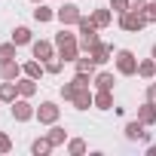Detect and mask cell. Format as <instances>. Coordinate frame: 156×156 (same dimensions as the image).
Segmentation results:
<instances>
[{"label":"cell","mask_w":156,"mask_h":156,"mask_svg":"<svg viewBox=\"0 0 156 156\" xmlns=\"http://www.w3.org/2000/svg\"><path fill=\"white\" fill-rule=\"evenodd\" d=\"M61 98L70 101L76 110H89V107H95V95L89 92V86H86V89H76L73 83H64V86H61Z\"/></svg>","instance_id":"obj_1"},{"label":"cell","mask_w":156,"mask_h":156,"mask_svg":"<svg viewBox=\"0 0 156 156\" xmlns=\"http://www.w3.org/2000/svg\"><path fill=\"white\" fill-rule=\"evenodd\" d=\"M55 49H58V55L64 61H76L80 58V40L73 34H67L64 28H61V34H55Z\"/></svg>","instance_id":"obj_2"},{"label":"cell","mask_w":156,"mask_h":156,"mask_svg":"<svg viewBox=\"0 0 156 156\" xmlns=\"http://www.w3.org/2000/svg\"><path fill=\"white\" fill-rule=\"evenodd\" d=\"M76 28H80V49H86V52H89L95 43H101V40H98V25H95L92 19H86V16H83L80 22H76Z\"/></svg>","instance_id":"obj_3"},{"label":"cell","mask_w":156,"mask_h":156,"mask_svg":"<svg viewBox=\"0 0 156 156\" xmlns=\"http://www.w3.org/2000/svg\"><path fill=\"white\" fill-rule=\"evenodd\" d=\"M119 28H122V31H132V34L144 31V28H147L144 9H126V12H119Z\"/></svg>","instance_id":"obj_4"},{"label":"cell","mask_w":156,"mask_h":156,"mask_svg":"<svg viewBox=\"0 0 156 156\" xmlns=\"http://www.w3.org/2000/svg\"><path fill=\"white\" fill-rule=\"evenodd\" d=\"M116 70H119L122 76H132V73H138V58H135L129 49H119V52H116Z\"/></svg>","instance_id":"obj_5"},{"label":"cell","mask_w":156,"mask_h":156,"mask_svg":"<svg viewBox=\"0 0 156 156\" xmlns=\"http://www.w3.org/2000/svg\"><path fill=\"white\" fill-rule=\"evenodd\" d=\"M55 19L67 28V25H76V22H80V19H83V12H80V6H76V3H64V6H58V9H55Z\"/></svg>","instance_id":"obj_6"},{"label":"cell","mask_w":156,"mask_h":156,"mask_svg":"<svg viewBox=\"0 0 156 156\" xmlns=\"http://www.w3.org/2000/svg\"><path fill=\"white\" fill-rule=\"evenodd\" d=\"M37 116V110L31 107V101L28 98H19V101H12V119H19V122H28V119H34Z\"/></svg>","instance_id":"obj_7"},{"label":"cell","mask_w":156,"mask_h":156,"mask_svg":"<svg viewBox=\"0 0 156 156\" xmlns=\"http://www.w3.org/2000/svg\"><path fill=\"white\" fill-rule=\"evenodd\" d=\"M58 113H61V107H58V104H52V101H43V104L37 107V119H40L43 126L58 122Z\"/></svg>","instance_id":"obj_8"},{"label":"cell","mask_w":156,"mask_h":156,"mask_svg":"<svg viewBox=\"0 0 156 156\" xmlns=\"http://www.w3.org/2000/svg\"><path fill=\"white\" fill-rule=\"evenodd\" d=\"M25 70H22V64L12 58V61H0V80H19Z\"/></svg>","instance_id":"obj_9"},{"label":"cell","mask_w":156,"mask_h":156,"mask_svg":"<svg viewBox=\"0 0 156 156\" xmlns=\"http://www.w3.org/2000/svg\"><path fill=\"white\" fill-rule=\"evenodd\" d=\"M31 52H34V58H37V61H49V58L55 55V46H52L49 40H37V43L31 46Z\"/></svg>","instance_id":"obj_10"},{"label":"cell","mask_w":156,"mask_h":156,"mask_svg":"<svg viewBox=\"0 0 156 156\" xmlns=\"http://www.w3.org/2000/svg\"><path fill=\"white\" fill-rule=\"evenodd\" d=\"M110 55H113V46H107V43H95V46L89 49V58H92L95 64H104V61H110Z\"/></svg>","instance_id":"obj_11"},{"label":"cell","mask_w":156,"mask_h":156,"mask_svg":"<svg viewBox=\"0 0 156 156\" xmlns=\"http://www.w3.org/2000/svg\"><path fill=\"white\" fill-rule=\"evenodd\" d=\"M126 138H129V141H147V138H150V132H144V122H141V119H135V122H129V126H126Z\"/></svg>","instance_id":"obj_12"},{"label":"cell","mask_w":156,"mask_h":156,"mask_svg":"<svg viewBox=\"0 0 156 156\" xmlns=\"http://www.w3.org/2000/svg\"><path fill=\"white\" fill-rule=\"evenodd\" d=\"M138 119H141L144 126H156V104H153V101H144V104L138 107Z\"/></svg>","instance_id":"obj_13"},{"label":"cell","mask_w":156,"mask_h":156,"mask_svg":"<svg viewBox=\"0 0 156 156\" xmlns=\"http://www.w3.org/2000/svg\"><path fill=\"white\" fill-rule=\"evenodd\" d=\"M16 95H19V83L16 80H3L0 83V101H16Z\"/></svg>","instance_id":"obj_14"},{"label":"cell","mask_w":156,"mask_h":156,"mask_svg":"<svg viewBox=\"0 0 156 156\" xmlns=\"http://www.w3.org/2000/svg\"><path fill=\"white\" fill-rule=\"evenodd\" d=\"M138 76H144V80H156V58H147L138 64Z\"/></svg>","instance_id":"obj_15"},{"label":"cell","mask_w":156,"mask_h":156,"mask_svg":"<svg viewBox=\"0 0 156 156\" xmlns=\"http://www.w3.org/2000/svg\"><path fill=\"white\" fill-rule=\"evenodd\" d=\"M95 107H98V110H110V107H113V95H110L107 89H98V92H95Z\"/></svg>","instance_id":"obj_16"},{"label":"cell","mask_w":156,"mask_h":156,"mask_svg":"<svg viewBox=\"0 0 156 156\" xmlns=\"http://www.w3.org/2000/svg\"><path fill=\"white\" fill-rule=\"evenodd\" d=\"M37 92V80H34V76H25V80H19V95L22 98H31Z\"/></svg>","instance_id":"obj_17"},{"label":"cell","mask_w":156,"mask_h":156,"mask_svg":"<svg viewBox=\"0 0 156 156\" xmlns=\"http://www.w3.org/2000/svg\"><path fill=\"white\" fill-rule=\"evenodd\" d=\"M22 70H25V76H34V80H40V76H43V70H46V64L34 58V61H28V64H25Z\"/></svg>","instance_id":"obj_18"},{"label":"cell","mask_w":156,"mask_h":156,"mask_svg":"<svg viewBox=\"0 0 156 156\" xmlns=\"http://www.w3.org/2000/svg\"><path fill=\"white\" fill-rule=\"evenodd\" d=\"M46 138L52 141V147H61V144L67 141V132H64L61 126H55V122H52V129H49V135H46Z\"/></svg>","instance_id":"obj_19"},{"label":"cell","mask_w":156,"mask_h":156,"mask_svg":"<svg viewBox=\"0 0 156 156\" xmlns=\"http://www.w3.org/2000/svg\"><path fill=\"white\" fill-rule=\"evenodd\" d=\"M89 19H92V22H95L98 28H107V25L113 22V16H110V9H95V12H92Z\"/></svg>","instance_id":"obj_20"},{"label":"cell","mask_w":156,"mask_h":156,"mask_svg":"<svg viewBox=\"0 0 156 156\" xmlns=\"http://www.w3.org/2000/svg\"><path fill=\"white\" fill-rule=\"evenodd\" d=\"M12 43H16V46H28V43H31V31H28L25 25H19V28L12 31Z\"/></svg>","instance_id":"obj_21"},{"label":"cell","mask_w":156,"mask_h":156,"mask_svg":"<svg viewBox=\"0 0 156 156\" xmlns=\"http://www.w3.org/2000/svg\"><path fill=\"white\" fill-rule=\"evenodd\" d=\"M49 150H52V141H49V138H37V141L31 144V153H34V156H46Z\"/></svg>","instance_id":"obj_22"},{"label":"cell","mask_w":156,"mask_h":156,"mask_svg":"<svg viewBox=\"0 0 156 156\" xmlns=\"http://www.w3.org/2000/svg\"><path fill=\"white\" fill-rule=\"evenodd\" d=\"M34 19L43 25V22H52L55 19V9H49V6H43V3H37V9H34Z\"/></svg>","instance_id":"obj_23"},{"label":"cell","mask_w":156,"mask_h":156,"mask_svg":"<svg viewBox=\"0 0 156 156\" xmlns=\"http://www.w3.org/2000/svg\"><path fill=\"white\" fill-rule=\"evenodd\" d=\"M95 89H113V73H107V70H101L98 76H95Z\"/></svg>","instance_id":"obj_24"},{"label":"cell","mask_w":156,"mask_h":156,"mask_svg":"<svg viewBox=\"0 0 156 156\" xmlns=\"http://www.w3.org/2000/svg\"><path fill=\"white\" fill-rule=\"evenodd\" d=\"M67 153H70V156H83V153H86V141H80V138H73V141L67 144Z\"/></svg>","instance_id":"obj_25"},{"label":"cell","mask_w":156,"mask_h":156,"mask_svg":"<svg viewBox=\"0 0 156 156\" xmlns=\"http://www.w3.org/2000/svg\"><path fill=\"white\" fill-rule=\"evenodd\" d=\"M16 58V43H0V61H12Z\"/></svg>","instance_id":"obj_26"},{"label":"cell","mask_w":156,"mask_h":156,"mask_svg":"<svg viewBox=\"0 0 156 156\" xmlns=\"http://www.w3.org/2000/svg\"><path fill=\"white\" fill-rule=\"evenodd\" d=\"M43 64H46V73H61V64H64V58H61V55H58V58L52 55V58H49V61H43Z\"/></svg>","instance_id":"obj_27"},{"label":"cell","mask_w":156,"mask_h":156,"mask_svg":"<svg viewBox=\"0 0 156 156\" xmlns=\"http://www.w3.org/2000/svg\"><path fill=\"white\" fill-rule=\"evenodd\" d=\"M73 64H76V70H83V73H92V67H95V61H92L89 55H86V58H76Z\"/></svg>","instance_id":"obj_28"},{"label":"cell","mask_w":156,"mask_h":156,"mask_svg":"<svg viewBox=\"0 0 156 156\" xmlns=\"http://www.w3.org/2000/svg\"><path fill=\"white\" fill-rule=\"evenodd\" d=\"M12 150V141H9V135L6 132H0V153H9Z\"/></svg>","instance_id":"obj_29"},{"label":"cell","mask_w":156,"mask_h":156,"mask_svg":"<svg viewBox=\"0 0 156 156\" xmlns=\"http://www.w3.org/2000/svg\"><path fill=\"white\" fill-rule=\"evenodd\" d=\"M144 16H147V22H156V0L144 6Z\"/></svg>","instance_id":"obj_30"},{"label":"cell","mask_w":156,"mask_h":156,"mask_svg":"<svg viewBox=\"0 0 156 156\" xmlns=\"http://www.w3.org/2000/svg\"><path fill=\"white\" fill-rule=\"evenodd\" d=\"M110 9H116V12H126V9H129V0H110Z\"/></svg>","instance_id":"obj_31"},{"label":"cell","mask_w":156,"mask_h":156,"mask_svg":"<svg viewBox=\"0 0 156 156\" xmlns=\"http://www.w3.org/2000/svg\"><path fill=\"white\" fill-rule=\"evenodd\" d=\"M147 0H129V9H144Z\"/></svg>","instance_id":"obj_32"},{"label":"cell","mask_w":156,"mask_h":156,"mask_svg":"<svg viewBox=\"0 0 156 156\" xmlns=\"http://www.w3.org/2000/svg\"><path fill=\"white\" fill-rule=\"evenodd\" d=\"M147 101H153V104H156V83L147 89Z\"/></svg>","instance_id":"obj_33"},{"label":"cell","mask_w":156,"mask_h":156,"mask_svg":"<svg viewBox=\"0 0 156 156\" xmlns=\"http://www.w3.org/2000/svg\"><path fill=\"white\" fill-rule=\"evenodd\" d=\"M147 156H156V144H153V147H147Z\"/></svg>","instance_id":"obj_34"},{"label":"cell","mask_w":156,"mask_h":156,"mask_svg":"<svg viewBox=\"0 0 156 156\" xmlns=\"http://www.w3.org/2000/svg\"><path fill=\"white\" fill-rule=\"evenodd\" d=\"M153 58H156V46H153Z\"/></svg>","instance_id":"obj_35"},{"label":"cell","mask_w":156,"mask_h":156,"mask_svg":"<svg viewBox=\"0 0 156 156\" xmlns=\"http://www.w3.org/2000/svg\"><path fill=\"white\" fill-rule=\"evenodd\" d=\"M34 3H43V0H34Z\"/></svg>","instance_id":"obj_36"}]
</instances>
